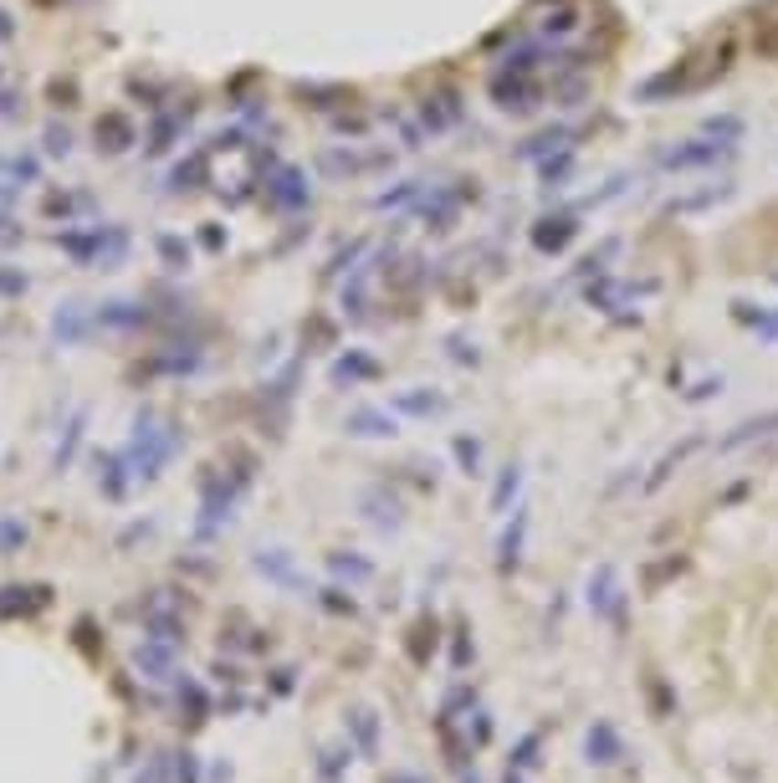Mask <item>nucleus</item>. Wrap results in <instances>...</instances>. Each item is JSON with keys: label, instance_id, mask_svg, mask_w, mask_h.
Instances as JSON below:
<instances>
[{"label": "nucleus", "instance_id": "f257e3e1", "mask_svg": "<svg viewBox=\"0 0 778 783\" xmlns=\"http://www.w3.org/2000/svg\"><path fill=\"white\" fill-rule=\"evenodd\" d=\"M661 292V277H594L589 287H584V302L594 308L599 318H610V323H636L640 313H630V308H640L646 298H656Z\"/></svg>", "mask_w": 778, "mask_h": 783}, {"label": "nucleus", "instance_id": "f03ea898", "mask_svg": "<svg viewBox=\"0 0 778 783\" xmlns=\"http://www.w3.org/2000/svg\"><path fill=\"white\" fill-rule=\"evenodd\" d=\"M732 154H738V144H717V139L697 133V139H681V144L661 149V154H656V170H666V174H681V170H712V164H727Z\"/></svg>", "mask_w": 778, "mask_h": 783}, {"label": "nucleus", "instance_id": "7ed1b4c3", "mask_svg": "<svg viewBox=\"0 0 778 783\" xmlns=\"http://www.w3.org/2000/svg\"><path fill=\"white\" fill-rule=\"evenodd\" d=\"M487 92H492V103L502 113H532V108L543 103L548 82L538 72H507V67H497L492 78H487Z\"/></svg>", "mask_w": 778, "mask_h": 783}, {"label": "nucleus", "instance_id": "20e7f679", "mask_svg": "<svg viewBox=\"0 0 778 783\" xmlns=\"http://www.w3.org/2000/svg\"><path fill=\"white\" fill-rule=\"evenodd\" d=\"M707 82H701V67L691 62V57H681V62H671L666 72H656V78H646L636 88L640 103H671V98H691V92H701Z\"/></svg>", "mask_w": 778, "mask_h": 783}, {"label": "nucleus", "instance_id": "39448f33", "mask_svg": "<svg viewBox=\"0 0 778 783\" xmlns=\"http://www.w3.org/2000/svg\"><path fill=\"white\" fill-rule=\"evenodd\" d=\"M589 610L599 620H610L615 630H625V594H620V569L615 563H599L594 579H589Z\"/></svg>", "mask_w": 778, "mask_h": 783}, {"label": "nucleus", "instance_id": "423d86ee", "mask_svg": "<svg viewBox=\"0 0 778 783\" xmlns=\"http://www.w3.org/2000/svg\"><path fill=\"white\" fill-rule=\"evenodd\" d=\"M579 215L573 210H553V215H543V221H532V246L543 251V256H558V251H569V241L579 235Z\"/></svg>", "mask_w": 778, "mask_h": 783}, {"label": "nucleus", "instance_id": "0eeeda50", "mask_svg": "<svg viewBox=\"0 0 778 783\" xmlns=\"http://www.w3.org/2000/svg\"><path fill=\"white\" fill-rule=\"evenodd\" d=\"M308 174L302 170H292V164H282V170L272 174V180H267V200H272L277 210H302L308 205Z\"/></svg>", "mask_w": 778, "mask_h": 783}, {"label": "nucleus", "instance_id": "6e6552de", "mask_svg": "<svg viewBox=\"0 0 778 783\" xmlns=\"http://www.w3.org/2000/svg\"><path fill=\"white\" fill-rule=\"evenodd\" d=\"M584 753H589V763H599V768H615L625 757V737L615 732V722H594L589 737H584Z\"/></svg>", "mask_w": 778, "mask_h": 783}, {"label": "nucleus", "instance_id": "1a4fd4ad", "mask_svg": "<svg viewBox=\"0 0 778 783\" xmlns=\"http://www.w3.org/2000/svg\"><path fill=\"white\" fill-rule=\"evenodd\" d=\"M394 164V154L389 149H374V154H343V149H333V154H323V170L328 174H374V170H389Z\"/></svg>", "mask_w": 778, "mask_h": 783}, {"label": "nucleus", "instance_id": "9d476101", "mask_svg": "<svg viewBox=\"0 0 778 783\" xmlns=\"http://www.w3.org/2000/svg\"><path fill=\"white\" fill-rule=\"evenodd\" d=\"M456 123H461V103H456L451 88L420 103V129H426L430 139H436V133H446V129H456Z\"/></svg>", "mask_w": 778, "mask_h": 783}, {"label": "nucleus", "instance_id": "9b49d317", "mask_svg": "<svg viewBox=\"0 0 778 783\" xmlns=\"http://www.w3.org/2000/svg\"><path fill=\"white\" fill-rule=\"evenodd\" d=\"M778 431V410H763V415H752V420H742V425H732V435H722L717 441V451H742V445H752V441H768V435Z\"/></svg>", "mask_w": 778, "mask_h": 783}, {"label": "nucleus", "instance_id": "f8f14e48", "mask_svg": "<svg viewBox=\"0 0 778 783\" xmlns=\"http://www.w3.org/2000/svg\"><path fill=\"white\" fill-rule=\"evenodd\" d=\"M92 133H98V149H103V154H129V149L139 144V133H133V123L123 113H103Z\"/></svg>", "mask_w": 778, "mask_h": 783}, {"label": "nucleus", "instance_id": "ddd939ff", "mask_svg": "<svg viewBox=\"0 0 778 783\" xmlns=\"http://www.w3.org/2000/svg\"><path fill=\"white\" fill-rule=\"evenodd\" d=\"M691 451H701V435H687L681 445H671V451H666V456L656 461V471H650L646 492H661V486L671 482V471H676V466H687V456H691Z\"/></svg>", "mask_w": 778, "mask_h": 783}, {"label": "nucleus", "instance_id": "4468645a", "mask_svg": "<svg viewBox=\"0 0 778 783\" xmlns=\"http://www.w3.org/2000/svg\"><path fill=\"white\" fill-rule=\"evenodd\" d=\"M92 323H108V328H133V323H143V302H133V298H113V302H103V308L92 313Z\"/></svg>", "mask_w": 778, "mask_h": 783}, {"label": "nucleus", "instance_id": "2eb2a0df", "mask_svg": "<svg viewBox=\"0 0 778 783\" xmlns=\"http://www.w3.org/2000/svg\"><path fill=\"white\" fill-rule=\"evenodd\" d=\"M732 318L742 328H752V333H763V339H778V313H768L758 302H732Z\"/></svg>", "mask_w": 778, "mask_h": 783}, {"label": "nucleus", "instance_id": "dca6fc26", "mask_svg": "<svg viewBox=\"0 0 778 783\" xmlns=\"http://www.w3.org/2000/svg\"><path fill=\"white\" fill-rule=\"evenodd\" d=\"M620 256V235H610V241H599L589 256H579V266H573V277H605L610 272V261Z\"/></svg>", "mask_w": 778, "mask_h": 783}, {"label": "nucleus", "instance_id": "f3484780", "mask_svg": "<svg viewBox=\"0 0 778 783\" xmlns=\"http://www.w3.org/2000/svg\"><path fill=\"white\" fill-rule=\"evenodd\" d=\"M701 133H707V139H717V144H742L748 123H742L738 113H717V118H707V123H701Z\"/></svg>", "mask_w": 778, "mask_h": 783}, {"label": "nucleus", "instance_id": "a211bd4d", "mask_svg": "<svg viewBox=\"0 0 778 783\" xmlns=\"http://www.w3.org/2000/svg\"><path fill=\"white\" fill-rule=\"evenodd\" d=\"M522 538H528V512H512V527L502 533V569H518V559H522Z\"/></svg>", "mask_w": 778, "mask_h": 783}, {"label": "nucleus", "instance_id": "6ab92c4d", "mask_svg": "<svg viewBox=\"0 0 778 783\" xmlns=\"http://www.w3.org/2000/svg\"><path fill=\"white\" fill-rule=\"evenodd\" d=\"M349 431L374 441V435H394V420L379 415V410H353V415H349Z\"/></svg>", "mask_w": 778, "mask_h": 783}, {"label": "nucleus", "instance_id": "aec40b11", "mask_svg": "<svg viewBox=\"0 0 778 783\" xmlns=\"http://www.w3.org/2000/svg\"><path fill=\"white\" fill-rule=\"evenodd\" d=\"M553 149H569V129H548V133H538V139H528V144L518 149V159H548Z\"/></svg>", "mask_w": 778, "mask_h": 783}, {"label": "nucleus", "instance_id": "412c9836", "mask_svg": "<svg viewBox=\"0 0 778 783\" xmlns=\"http://www.w3.org/2000/svg\"><path fill=\"white\" fill-rule=\"evenodd\" d=\"M374 374H379V364L363 359V353H349V359L333 364V384H353V379H374Z\"/></svg>", "mask_w": 778, "mask_h": 783}, {"label": "nucleus", "instance_id": "4be33fe9", "mask_svg": "<svg viewBox=\"0 0 778 783\" xmlns=\"http://www.w3.org/2000/svg\"><path fill=\"white\" fill-rule=\"evenodd\" d=\"M573 174V149H558V159H543V170H538V180L548 184V190H563V180Z\"/></svg>", "mask_w": 778, "mask_h": 783}, {"label": "nucleus", "instance_id": "5701e85b", "mask_svg": "<svg viewBox=\"0 0 778 783\" xmlns=\"http://www.w3.org/2000/svg\"><path fill=\"white\" fill-rule=\"evenodd\" d=\"M394 405H400V410H410V415H441V410H446V400H441V394H426V390H410V394H400Z\"/></svg>", "mask_w": 778, "mask_h": 783}, {"label": "nucleus", "instance_id": "b1692460", "mask_svg": "<svg viewBox=\"0 0 778 783\" xmlns=\"http://www.w3.org/2000/svg\"><path fill=\"white\" fill-rule=\"evenodd\" d=\"M538 31H543V41L548 37H569V31H579V11H573V5H558L553 16H543V26Z\"/></svg>", "mask_w": 778, "mask_h": 783}, {"label": "nucleus", "instance_id": "393cba45", "mask_svg": "<svg viewBox=\"0 0 778 783\" xmlns=\"http://www.w3.org/2000/svg\"><path fill=\"white\" fill-rule=\"evenodd\" d=\"M52 328H57V339H62V343H78L82 339V302H67Z\"/></svg>", "mask_w": 778, "mask_h": 783}, {"label": "nucleus", "instance_id": "a878e982", "mask_svg": "<svg viewBox=\"0 0 778 783\" xmlns=\"http://www.w3.org/2000/svg\"><path fill=\"white\" fill-rule=\"evenodd\" d=\"M727 195H732V184H717V190H701V195H681V200H671L666 210H681V215H687V210H707V205H717V200H727Z\"/></svg>", "mask_w": 778, "mask_h": 783}, {"label": "nucleus", "instance_id": "bb28decb", "mask_svg": "<svg viewBox=\"0 0 778 783\" xmlns=\"http://www.w3.org/2000/svg\"><path fill=\"white\" fill-rule=\"evenodd\" d=\"M518 486H522V466H507L502 476H497V492H492V507L497 512H507V502L518 496Z\"/></svg>", "mask_w": 778, "mask_h": 783}, {"label": "nucleus", "instance_id": "cd10ccee", "mask_svg": "<svg viewBox=\"0 0 778 783\" xmlns=\"http://www.w3.org/2000/svg\"><path fill=\"white\" fill-rule=\"evenodd\" d=\"M154 246H159V256H164L174 272H184V266H190V246H184L180 235H159Z\"/></svg>", "mask_w": 778, "mask_h": 783}, {"label": "nucleus", "instance_id": "c85d7f7f", "mask_svg": "<svg viewBox=\"0 0 778 783\" xmlns=\"http://www.w3.org/2000/svg\"><path fill=\"white\" fill-rule=\"evenodd\" d=\"M41 139H47V154H72V129H67V123H47V133H41Z\"/></svg>", "mask_w": 778, "mask_h": 783}, {"label": "nucleus", "instance_id": "c756f323", "mask_svg": "<svg viewBox=\"0 0 778 783\" xmlns=\"http://www.w3.org/2000/svg\"><path fill=\"white\" fill-rule=\"evenodd\" d=\"M650 702H656V717H661V722L676 712V706H671V692L661 686V676H650Z\"/></svg>", "mask_w": 778, "mask_h": 783}, {"label": "nucleus", "instance_id": "7c9ffc66", "mask_svg": "<svg viewBox=\"0 0 778 783\" xmlns=\"http://www.w3.org/2000/svg\"><path fill=\"white\" fill-rule=\"evenodd\" d=\"M456 456L467 461V471H477V461H481V445H477V441H467V435H461V441H456Z\"/></svg>", "mask_w": 778, "mask_h": 783}, {"label": "nucleus", "instance_id": "2f4dec72", "mask_svg": "<svg viewBox=\"0 0 778 783\" xmlns=\"http://www.w3.org/2000/svg\"><path fill=\"white\" fill-rule=\"evenodd\" d=\"M21 235H26V231H21L11 215H0V246H21Z\"/></svg>", "mask_w": 778, "mask_h": 783}, {"label": "nucleus", "instance_id": "473e14b6", "mask_svg": "<svg viewBox=\"0 0 778 783\" xmlns=\"http://www.w3.org/2000/svg\"><path fill=\"white\" fill-rule=\"evenodd\" d=\"M717 390H722V374H717V379H701L697 390H687V400H707V394H717Z\"/></svg>", "mask_w": 778, "mask_h": 783}, {"label": "nucleus", "instance_id": "72a5a7b5", "mask_svg": "<svg viewBox=\"0 0 778 783\" xmlns=\"http://www.w3.org/2000/svg\"><path fill=\"white\" fill-rule=\"evenodd\" d=\"M0 292H26V277L5 272V277H0Z\"/></svg>", "mask_w": 778, "mask_h": 783}, {"label": "nucleus", "instance_id": "f704fd0d", "mask_svg": "<svg viewBox=\"0 0 778 783\" xmlns=\"http://www.w3.org/2000/svg\"><path fill=\"white\" fill-rule=\"evenodd\" d=\"M11 37H16V26H11V16L0 11V41H11Z\"/></svg>", "mask_w": 778, "mask_h": 783}, {"label": "nucleus", "instance_id": "c9c22d12", "mask_svg": "<svg viewBox=\"0 0 778 783\" xmlns=\"http://www.w3.org/2000/svg\"><path fill=\"white\" fill-rule=\"evenodd\" d=\"M773 287H778V272H773Z\"/></svg>", "mask_w": 778, "mask_h": 783}, {"label": "nucleus", "instance_id": "e433bc0d", "mask_svg": "<svg viewBox=\"0 0 778 783\" xmlns=\"http://www.w3.org/2000/svg\"><path fill=\"white\" fill-rule=\"evenodd\" d=\"M400 783H410V778H400Z\"/></svg>", "mask_w": 778, "mask_h": 783}]
</instances>
